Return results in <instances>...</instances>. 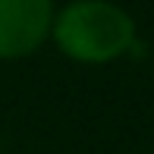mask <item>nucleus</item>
<instances>
[{"instance_id":"obj_2","label":"nucleus","mask_w":154,"mask_h":154,"mask_svg":"<svg viewBox=\"0 0 154 154\" xmlns=\"http://www.w3.org/2000/svg\"><path fill=\"white\" fill-rule=\"evenodd\" d=\"M54 25V0H0V60L35 54Z\"/></svg>"},{"instance_id":"obj_1","label":"nucleus","mask_w":154,"mask_h":154,"mask_svg":"<svg viewBox=\"0 0 154 154\" xmlns=\"http://www.w3.org/2000/svg\"><path fill=\"white\" fill-rule=\"evenodd\" d=\"M51 35L66 57L79 63H107L135 44V22L110 0H72L54 13Z\"/></svg>"}]
</instances>
